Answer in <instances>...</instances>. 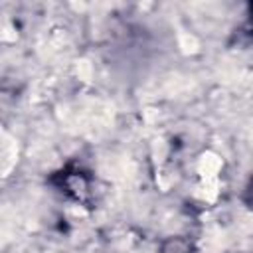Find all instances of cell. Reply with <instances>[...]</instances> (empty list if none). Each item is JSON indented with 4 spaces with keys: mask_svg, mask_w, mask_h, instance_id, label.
Here are the masks:
<instances>
[{
    "mask_svg": "<svg viewBox=\"0 0 253 253\" xmlns=\"http://www.w3.org/2000/svg\"><path fill=\"white\" fill-rule=\"evenodd\" d=\"M180 47H182L184 53H194V51H198L200 43L192 34H182L180 36Z\"/></svg>",
    "mask_w": 253,
    "mask_h": 253,
    "instance_id": "2",
    "label": "cell"
},
{
    "mask_svg": "<svg viewBox=\"0 0 253 253\" xmlns=\"http://www.w3.org/2000/svg\"><path fill=\"white\" fill-rule=\"evenodd\" d=\"M77 75H79V79H83V81H89L91 79V75H93V65L89 63V61H85V59H81V61H77Z\"/></svg>",
    "mask_w": 253,
    "mask_h": 253,
    "instance_id": "3",
    "label": "cell"
},
{
    "mask_svg": "<svg viewBox=\"0 0 253 253\" xmlns=\"http://www.w3.org/2000/svg\"><path fill=\"white\" fill-rule=\"evenodd\" d=\"M194 170L202 182L219 180V174L223 170V158L213 150H204L194 164Z\"/></svg>",
    "mask_w": 253,
    "mask_h": 253,
    "instance_id": "1",
    "label": "cell"
}]
</instances>
